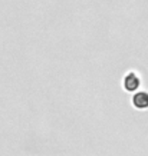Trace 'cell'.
Instances as JSON below:
<instances>
[{
    "instance_id": "7a4b0ae2",
    "label": "cell",
    "mask_w": 148,
    "mask_h": 156,
    "mask_svg": "<svg viewBox=\"0 0 148 156\" xmlns=\"http://www.w3.org/2000/svg\"><path fill=\"white\" fill-rule=\"evenodd\" d=\"M131 105L138 110L148 109V90H138L131 96Z\"/></svg>"
},
{
    "instance_id": "6da1fadb",
    "label": "cell",
    "mask_w": 148,
    "mask_h": 156,
    "mask_svg": "<svg viewBox=\"0 0 148 156\" xmlns=\"http://www.w3.org/2000/svg\"><path fill=\"white\" fill-rule=\"evenodd\" d=\"M139 86H141V77L137 72L129 70L128 73H125V76L122 77V87L125 92L135 93V92H138Z\"/></svg>"
}]
</instances>
